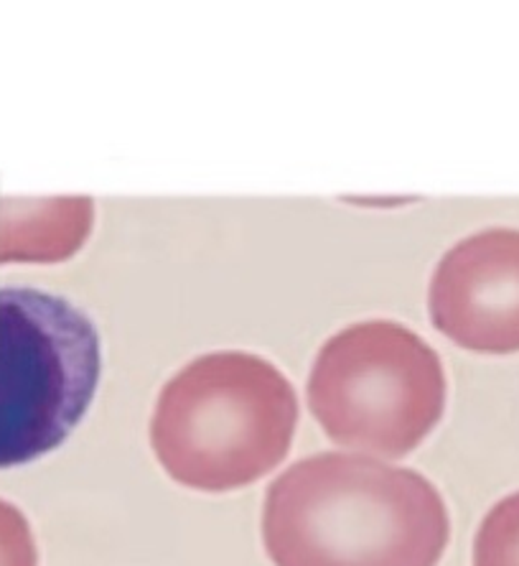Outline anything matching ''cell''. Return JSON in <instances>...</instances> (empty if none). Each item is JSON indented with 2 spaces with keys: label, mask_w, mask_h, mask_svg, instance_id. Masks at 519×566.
Here are the masks:
<instances>
[{
  "label": "cell",
  "mask_w": 519,
  "mask_h": 566,
  "mask_svg": "<svg viewBox=\"0 0 519 566\" xmlns=\"http://www.w3.org/2000/svg\"><path fill=\"white\" fill-rule=\"evenodd\" d=\"M451 521L423 474L321 452L267 488L265 552L275 566H435Z\"/></svg>",
  "instance_id": "obj_1"
},
{
  "label": "cell",
  "mask_w": 519,
  "mask_h": 566,
  "mask_svg": "<svg viewBox=\"0 0 519 566\" xmlns=\"http://www.w3.org/2000/svg\"><path fill=\"white\" fill-rule=\"evenodd\" d=\"M296 423V390L273 363L250 353H212L166 382L150 444L176 482L227 493L286 460Z\"/></svg>",
  "instance_id": "obj_2"
},
{
  "label": "cell",
  "mask_w": 519,
  "mask_h": 566,
  "mask_svg": "<svg viewBox=\"0 0 519 566\" xmlns=\"http://www.w3.org/2000/svg\"><path fill=\"white\" fill-rule=\"evenodd\" d=\"M308 406L326 437L398 460L431 434L446 409L441 357L398 322H359L318 353Z\"/></svg>",
  "instance_id": "obj_3"
},
{
  "label": "cell",
  "mask_w": 519,
  "mask_h": 566,
  "mask_svg": "<svg viewBox=\"0 0 519 566\" xmlns=\"http://www.w3.org/2000/svg\"><path fill=\"white\" fill-rule=\"evenodd\" d=\"M99 370L85 312L39 289H0V470L54 452L89 409Z\"/></svg>",
  "instance_id": "obj_4"
},
{
  "label": "cell",
  "mask_w": 519,
  "mask_h": 566,
  "mask_svg": "<svg viewBox=\"0 0 519 566\" xmlns=\"http://www.w3.org/2000/svg\"><path fill=\"white\" fill-rule=\"evenodd\" d=\"M428 310L456 345L519 353V230H481L451 248L433 273Z\"/></svg>",
  "instance_id": "obj_5"
},
{
  "label": "cell",
  "mask_w": 519,
  "mask_h": 566,
  "mask_svg": "<svg viewBox=\"0 0 519 566\" xmlns=\"http://www.w3.org/2000/svg\"><path fill=\"white\" fill-rule=\"evenodd\" d=\"M95 205L87 197H0V263H54L85 243Z\"/></svg>",
  "instance_id": "obj_6"
},
{
  "label": "cell",
  "mask_w": 519,
  "mask_h": 566,
  "mask_svg": "<svg viewBox=\"0 0 519 566\" xmlns=\"http://www.w3.org/2000/svg\"><path fill=\"white\" fill-rule=\"evenodd\" d=\"M474 566H519V493L499 501L481 521Z\"/></svg>",
  "instance_id": "obj_7"
},
{
  "label": "cell",
  "mask_w": 519,
  "mask_h": 566,
  "mask_svg": "<svg viewBox=\"0 0 519 566\" xmlns=\"http://www.w3.org/2000/svg\"><path fill=\"white\" fill-rule=\"evenodd\" d=\"M0 566H39L27 515L6 501H0Z\"/></svg>",
  "instance_id": "obj_8"
}]
</instances>
